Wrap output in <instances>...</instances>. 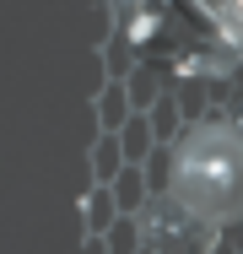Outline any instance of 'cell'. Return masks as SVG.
I'll list each match as a JSON object with an SVG mask.
<instances>
[{"label": "cell", "mask_w": 243, "mask_h": 254, "mask_svg": "<svg viewBox=\"0 0 243 254\" xmlns=\"http://www.w3.org/2000/svg\"><path fill=\"white\" fill-rule=\"evenodd\" d=\"M168 190H173V205L194 222H238L243 216V130L238 125H194L173 152Z\"/></svg>", "instance_id": "cell-1"}]
</instances>
